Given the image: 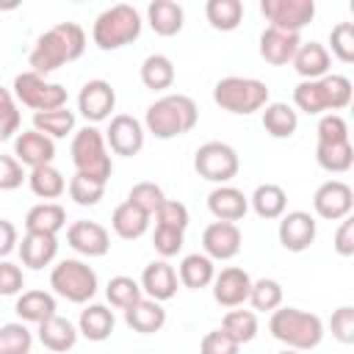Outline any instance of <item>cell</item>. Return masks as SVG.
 <instances>
[{
  "mask_svg": "<svg viewBox=\"0 0 354 354\" xmlns=\"http://www.w3.org/2000/svg\"><path fill=\"white\" fill-rule=\"evenodd\" d=\"M141 83L152 91H166L174 83V64L163 53H152L141 64Z\"/></svg>",
  "mask_w": 354,
  "mask_h": 354,
  "instance_id": "obj_36",
  "label": "cell"
},
{
  "mask_svg": "<svg viewBox=\"0 0 354 354\" xmlns=\"http://www.w3.org/2000/svg\"><path fill=\"white\" fill-rule=\"evenodd\" d=\"M149 221H152V216H147L141 207H136L133 202H122L116 210H113V216H111V227H113V232L119 235V238H124V241H138L147 230H149Z\"/></svg>",
  "mask_w": 354,
  "mask_h": 354,
  "instance_id": "obj_32",
  "label": "cell"
},
{
  "mask_svg": "<svg viewBox=\"0 0 354 354\" xmlns=\"http://www.w3.org/2000/svg\"><path fill=\"white\" fill-rule=\"evenodd\" d=\"M263 127L271 138H290L299 127V113L288 102H268L263 111Z\"/></svg>",
  "mask_w": 354,
  "mask_h": 354,
  "instance_id": "obj_35",
  "label": "cell"
},
{
  "mask_svg": "<svg viewBox=\"0 0 354 354\" xmlns=\"http://www.w3.org/2000/svg\"><path fill=\"white\" fill-rule=\"evenodd\" d=\"M138 285H141V293H147V299H155V301L163 304V301L174 299L180 279H177L174 266H169L166 260H152V263L144 268Z\"/></svg>",
  "mask_w": 354,
  "mask_h": 354,
  "instance_id": "obj_20",
  "label": "cell"
},
{
  "mask_svg": "<svg viewBox=\"0 0 354 354\" xmlns=\"http://www.w3.org/2000/svg\"><path fill=\"white\" fill-rule=\"evenodd\" d=\"M183 19H185V14H183V6L180 3H174V0H155V3H149V8H147V22H149V28L158 33V36H177L180 30H183Z\"/></svg>",
  "mask_w": 354,
  "mask_h": 354,
  "instance_id": "obj_30",
  "label": "cell"
},
{
  "mask_svg": "<svg viewBox=\"0 0 354 354\" xmlns=\"http://www.w3.org/2000/svg\"><path fill=\"white\" fill-rule=\"evenodd\" d=\"M69 155H72V163H75V174H83V177L97 180V183H108V177L113 174V163H111V155H108L105 136L94 124H86V127L75 130Z\"/></svg>",
  "mask_w": 354,
  "mask_h": 354,
  "instance_id": "obj_5",
  "label": "cell"
},
{
  "mask_svg": "<svg viewBox=\"0 0 354 354\" xmlns=\"http://www.w3.org/2000/svg\"><path fill=\"white\" fill-rule=\"evenodd\" d=\"M102 136H105V144H108V149H111L113 155L133 158V155L141 152L147 130H144V124H141L136 116H130V113H116V116H111L108 130H105Z\"/></svg>",
  "mask_w": 354,
  "mask_h": 354,
  "instance_id": "obj_12",
  "label": "cell"
},
{
  "mask_svg": "<svg viewBox=\"0 0 354 354\" xmlns=\"http://www.w3.org/2000/svg\"><path fill=\"white\" fill-rule=\"evenodd\" d=\"M113 108H116V91H113V86L108 80L97 77V80L83 83V88L77 94V111H80V116L86 122L100 124V122L111 119Z\"/></svg>",
  "mask_w": 354,
  "mask_h": 354,
  "instance_id": "obj_15",
  "label": "cell"
},
{
  "mask_svg": "<svg viewBox=\"0 0 354 354\" xmlns=\"http://www.w3.org/2000/svg\"><path fill=\"white\" fill-rule=\"evenodd\" d=\"M194 169L199 171V177H205L207 183L216 185H227L238 169H241V158L235 152V147L224 144V141H207L196 149L194 155Z\"/></svg>",
  "mask_w": 354,
  "mask_h": 354,
  "instance_id": "obj_10",
  "label": "cell"
},
{
  "mask_svg": "<svg viewBox=\"0 0 354 354\" xmlns=\"http://www.w3.org/2000/svg\"><path fill=\"white\" fill-rule=\"evenodd\" d=\"M141 285L133 279V277H113L108 285H105V299L111 307L116 310H130L138 299H141Z\"/></svg>",
  "mask_w": 354,
  "mask_h": 354,
  "instance_id": "obj_41",
  "label": "cell"
},
{
  "mask_svg": "<svg viewBox=\"0 0 354 354\" xmlns=\"http://www.w3.org/2000/svg\"><path fill=\"white\" fill-rule=\"evenodd\" d=\"M183 238H185V232L166 230V227H155L152 246H155V252L160 254V260H169V257L180 254V249H183Z\"/></svg>",
  "mask_w": 354,
  "mask_h": 354,
  "instance_id": "obj_51",
  "label": "cell"
},
{
  "mask_svg": "<svg viewBox=\"0 0 354 354\" xmlns=\"http://www.w3.org/2000/svg\"><path fill=\"white\" fill-rule=\"evenodd\" d=\"M25 288V274L17 263L0 260V296H17Z\"/></svg>",
  "mask_w": 354,
  "mask_h": 354,
  "instance_id": "obj_54",
  "label": "cell"
},
{
  "mask_svg": "<svg viewBox=\"0 0 354 354\" xmlns=\"http://www.w3.org/2000/svg\"><path fill=\"white\" fill-rule=\"evenodd\" d=\"M332 246H335V252L340 257H351L354 254V218L351 216L340 218V227L335 232V243Z\"/></svg>",
  "mask_w": 354,
  "mask_h": 354,
  "instance_id": "obj_55",
  "label": "cell"
},
{
  "mask_svg": "<svg viewBox=\"0 0 354 354\" xmlns=\"http://www.w3.org/2000/svg\"><path fill=\"white\" fill-rule=\"evenodd\" d=\"M260 14L271 22V28L299 33L315 17V0H260Z\"/></svg>",
  "mask_w": 354,
  "mask_h": 354,
  "instance_id": "obj_11",
  "label": "cell"
},
{
  "mask_svg": "<svg viewBox=\"0 0 354 354\" xmlns=\"http://www.w3.org/2000/svg\"><path fill=\"white\" fill-rule=\"evenodd\" d=\"M124 324H127L133 332L152 335V332H160V329L166 326V310H163L160 301L141 296L130 310H124Z\"/></svg>",
  "mask_w": 354,
  "mask_h": 354,
  "instance_id": "obj_25",
  "label": "cell"
},
{
  "mask_svg": "<svg viewBox=\"0 0 354 354\" xmlns=\"http://www.w3.org/2000/svg\"><path fill=\"white\" fill-rule=\"evenodd\" d=\"M329 55H335L340 64H351L354 61V25L351 22H337L329 30Z\"/></svg>",
  "mask_w": 354,
  "mask_h": 354,
  "instance_id": "obj_45",
  "label": "cell"
},
{
  "mask_svg": "<svg viewBox=\"0 0 354 354\" xmlns=\"http://www.w3.org/2000/svg\"><path fill=\"white\" fill-rule=\"evenodd\" d=\"M163 199H166V194L155 183H136L130 188V194H127V202H133L136 207H141L147 216H155V210L163 205Z\"/></svg>",
  "mask_w": 354,
  "mask_h": 354,
  "instance_id": "obj_47",
  "label": "cell"
},
{
  "mask_svg": "<svg viewBox=\"0 0 354 354\" xmlns=\"http://www.w3.org/2000/svg\"><path fill=\"white\" fill-rule=\"evenodd\" d=\"M17 315L22 324H41L47 318L55 315V296L47 293V290H22L17 296V304H14Z\"/></svg>",
  "mask_w": 354,
  "mask_h": 354,
  "instance_id": "obj_29",
  "label": "cell"
},
{
  "mask_svg": "<svg viewBox=\"0 0 354 354\" xmlns=\"http://www.w3.org/2000/svg\"><path fill=\"white\" fill-rule=\"evenodd\" d=\"M50 288L72 301V304H86L88 299H94L97 288H100V279H97V271L77 260V257H66V260H58L50 271Z\"/></svg>",
  "mask_w": 354,
  "mask_h": 354,
  "instance_id": "obj_8",
  "label": "cell"
},
{
  "mask_svg": "<svg viewBox=\"0 0 354 354\" xmlns=\"http://www.w3.org/2000/svg\"><path fill=\"white\" fill-rule=\"evenodd\" d=\"M19 124H22V116H19L17 100L8 88L0 86V141H8L11 136H17Z\"/></svg>",
  "mask_w": 354,
  "mask_h": 354,
  "instance_id": "obj_48",
  "label": "cell"
},
{
  "mask_svg": "<svg viewBox=\"0 0 354 354\" xmlns=\"http://www.w3.org/2000/svg\"><path fill=\"white\" fill-rule=\"evenodd\" d=\"M207 210L216 221H241L249 213V196L238 191L235 185H216L207 194Z\"/></svg>",
  "mask_w": 354,
  "mask_h": 354,
  "instance_id": "obj_21",
  "label": "cell"
},
{
  "mask_svg": "<svg viewBox=\"0 0 354 354\" xmlns=\"http://www.w3.org/2000/svg\"><path fill=\"white\" fill-rule=\"evenodd\" d=\"M83 50H86V30L77 22H58L36 39V44L28 55V66H30V72L47 77L50 72L61 69L64 64L77 61L83 55Z\"/></svg>",
  "mask_w": 354,
  "mask_h": 354,
  "instance_id": "obj_1",
  "label": "cell"
},
{
  "mask_svg": "<svg viewBox=\"0 0 354 354\" xmlns=\"http://www.w3.org/2000/svg\"><path fill=\"white\" fill-rule=\"evenodd\" d=\"M33 130L44 133L47 138H66L75 133V113L64 105V108H55V111H39L33 113Z\"/></svg>",
  "mask_w": 354,
  "mask_h": 354,
  "instance_id": "obj_38",
  "label": "cell"
},
{
  "mask_svg": "<svg viewBox=\"0 0 354 354\" xmlns=\"http://www.w3.org/2000/svg\"><path fill=\"white\" fill-rule=\"evenodd\" d=\"M315 235H318V221L307 210H290V213H282L279 216L277 238H279L282 249H288V252H304V249L313 246Z\"/></svg>",
  "mask_w": 354,
  "mask_h": 354,
  "instance_id": "obj_14",
  "label": "cell"
},
{
  "mask_svg": "<svg viewBox=\"0 0 354 354\" xmlns=\"http://www.w3.org/2000/svg\"><path fill=\"white\" fill-rule=\"evenodd\" d=\"M191 216H188V207L177 199H163V205L155 210V227H166V230H177V232H185Z\"/></svg>",
  "mask_w": 354,
  "mask_h": 354,
  "instance_id": "obj_46",
  "label": "cell"
},
{
  "mask_svg": "<svg viewBox=\"0 0 354 354\" xmlns=\"http://www.w3.org/2000/svg\"><path fill=\"white\" fill-rule=\"evenodd\" d=\"M329 329H332V337L343 346L354 343V307L351 304H343L332 313L329 318Z\"/></svg>",
  "mask_w": 354,
  "mask_h": 354,
  "instance_id": "obj_49",
  "label": "cell"
},
{
  "mask_svg": "<svg viewBox=\"0 0 354 354\" xmlns=\"http://www.w3.org/2000/svg\"><path fill=\"white\" fill-rule=\"evenodd\" d=\"M14 100L22 102L25 108H30L33 113L39 111H55L66 105V88L61 83H50L47 77L36 75V72H19L14 77Z\"/></svg>",
  "mask_w": 354,
  "mask_h": 354,
  "instance_id": "obj_9",
  "label": "cell"
},
{
  "mask_svg": "<svg viewBox=\"0 0 354 354\" xmlns=\"http://www.w3.org/2000/svg\"><path fill=\"white\" fill-rule=\"evenodd\" d=\"M221 329H224L230 337H235V340L243 346V343L254 340V335H257V315H254V310H241V307H232V310L224 315Z\"/></svg>",
  "mask_w": 354,
  "mask_h": 354,
  "instance_id": "obj_40",
  "label": "cell"
},
{
  "mask_svg": "<svg viewBox=\"0 0 354 354\" xmlns=\"http://www.w3.org/2000/svg\"><path fill=\"white\" fill-rule=\"evenodd\" d=\"M241 343L235 337H230L224 329H213L202 337L199 343V354H238Z\"/></svg>",
  "mask_w": 354,
  "mask_h": 354,
  "instance_id": "obj_50",
  "label": "cell"
},
{
  "mask_svg": "<svg viewBox=\"0 0 354 354\" xmlns=\"http://www.w3.org/2000/svg\"><path fill=\"white\" fill-rule=\"evenodd\" d=\"M69 191V199L75 205H83V207H94L102 196H105V183H97V180H88L83 174H75L66 185Z\"/></svg>",
  "mask_w": 354,
  "mask_h": 354,
  "instance_id": "obj_44",
  "label": "cell"
},
{
  "mask_svg": "<svg viewBox=\"0 0 354 354\" xmlns=\"http://www.w3.org/2000/svg\"><path fill=\"white\" fill-rule=\"evenodd\" d=\"M249 205H252V210H254L260 218L274 221V218H279V216L285 213V207H288V194H285V188L277 185V183H263V185H257L254 194L249 196Z\"/></svg>",
  "mask_w": 354,
  "mask_h": 354,
  "instance_id": "obj_34",
  "label": "cell"
},
{
  "mask_svg": "<svg viewBox=\"0 0 354 354\" xmlns=\"http://www.w3.org/2000/svg\"><path fill=\"white\" fill-rule=\"evenodd\" d=\"M279 354H301V351H293V348H285V351H279Z\"/></svg>",
  "mask_w": 354,
  "mask_h": 354,
  "instance_id": "obj_57",
  "label": "cell"
},
{
  "mask_svg": "<svg viewBox=\"0 0 354 354\" xmlns=\"http://www.w3.org/2000/svg\"><path fill=\"white\" fill-rule=\"evenodd\" d=\"M299 44H301L299 33H288V30H279V28H271V25L260 33V55H263V61H268L274 66L290 64Z\"/></svg>",
  "mask_w": 354,
  "mask_h": 354,
  "instance_id": "obj_22",
  "label": "cell"
},
{
  "mask_svg": "<svg viewBox=\"0 0 354 354\" xmlns=\"http://www.w3.org/2000/svg\"><path fill=\"white\" fill-rule=\"evenodd\" d=\"M249 304L257 313H274L277 307H282V285L277 279H271V277H263V279L252 282Z\"/></svg>",
  "mask_w": 354,
  "mask_h": 354,
  "instance_id": "obj_42",
  "label": "cell"
},
{
  "mask_svg": "<svg viewBox=\"0 0 354 354\" xmlns=\"http://www.w3.org/2000/svg\"><path fill=\"white\" fill-rule=\"evenodd\" d=\"M66 227V210L58 202H39L25 213V232L58 235Z\"/></svg>",
  "mask_w": 354,
  "mask_h": 354,
  "instance_id": "obj_28",
  "label": "cell"
},
{
  "mask_svg": "<svg viewBox=\"0 0 354 354\" xmlns=\"http://www.w3.org/2000/svg\"><path fill=\"white\" fill-rule=\"evenodd\" d=\"M116 329V318H113V310H108L105 304H86L80 310V318H77V332L91 340V343H102L113 335Z\"/></svg>",
  "mask_w": 354,
  "mask_h": 354,
  "instance_id": "obj_26",
  "label": "cell"
},
{
  "mask_svg": "<svg viewBox=\"0 0 354 354\" xmlns=\"http://www.w3.org/2000/svg\"><path fill=\"white\" fill-rule=\"evenodd\" d=\"M14 158L28 169L47 166L55 158V141L39 130H22L14 138Z\"/></svg>",
  "mask_w": 354,
  "mask_h": 354,
  "instance_id": "obj_19",
  "label": "cell"
},
{
  "mask_svg": "<svg viewBox=\"0 0 354 354\" xmlns=\"http://www.w3.org/2000/svg\"><path fill=\"white\" fill-rule=\"evenodd\" d=\"M196 122H199V108L188 94H166L147 108L144 130L160 141H169L191 133Z\"/></svg>",
  "mask_w": 354,
  "mask_h": 354,
  "instance_id": "obj_3",
  "label": "cell"
},
{
  "mask_svg": "<svg viewBox=\"0 0 354 354\" xmlns=\"http://www.w3.org/2000/svg\"><path fill=\"white\" fill-rule=\"evenodd\" d=\"M66 243L83 257H102L111 249V235L97 221H72L66 230Z\"/></svg>",
  "mask_w": 354,
  "mask_h": 354,
  "instance_id": "obj_18",
  "label": "cell"
},
{
  "mask_svg": "<svg viewBox=\"0 0 354 354\" xmlns=\"http://www.w3.org/2000/svg\"><path fill=\"white\" fill-rule=\"evenodd\" d=\"M268 332L285 348L313 351L324 340V321L315 313H307L299 307H277L268 318Z\"/></svg>",
  "mask_w": 354,
  "mask_h": 354,
  "instance_id": "obj_4",
  "label": "cell"
},
{
  "mask_svg": "<svg viewBox=\"0 0 354 354\" xmlns=\"http://www.w3.org/2000/svg\"><path fill=\"white\" fill-rule=\"evenodd\" d=\"M138 36H141V14L127 3H116L105 8L91 28V39L100 50H122L133 44Z\"/></svg>",
  "mask_w": 354,
  "mask_h": 354,
  "instance_id": "obj_6",
  "label": "cell"
},
{
  "mask_svg": "<svg viewBox=\"0 0 354 354\" xmlns=\"http://www.w3.org/2000/svg\"><path fill=\"white\" fill-rule=\"evenodd\" d=\"M252 277L238 268V266H227L221 268L216 277H213V299L221 304V307H243L249 301V290H252Z\"/></svg>",
  "mask_w": 354,
  "mask_h": 354,
  "instance_id": "obj_17",
  "label": "cell"
},
{
  "mask_svg": "<svg viewBox=\"0 0 354 354\" xmlns=\"http://www.w3.org/2000/svg\"><path fill=\"white\" fill-rule=\"evenodd\" d=\"M354 86L346 75H324L318 80H301L293 88V105L307 116L337 113L348 108Z\"/></svg>",
  "mask_w": 354,
  "mask_h": 354,
  "instance_id": "obj_2",
  "label": "cell"
},
{
  "mask_svg": "<svg viewBox=\"0 0 354 354\" xmlns=\"http://www.w3.org/2000/svg\"><path fill=\"white\" fill-rule=\"evenodd\" d=\"M205 17L216 30H235L243 19V3L241 0H207L205 3Z\"/></svg>",
  "mask_w": 354,
  "mask_h": 354,
  "instance_id": "obj_39",
  "label": "cell"
},
{
  "mask_svg": "<svg viewBox=\"0 0 354 354\" xmlns=\"http://www.w3.org/2000/svg\"><path fill=\"white\" fill-rule=\"evenodd\" d=\"M315 160L329 174H346L354 166L351 138H346V141H318L315 144Z\"/></svg>",
  "mask_w": 354,
  "mask_h": 354,
  "instance_id": "obj_31",
  "label": "cell"
},
{
  "mask_svg": "<svg viewBox=\"0 0 354 354\" xmlns=\"http://www.w3.org/2000/svg\"><path fill=\"white\" fill-rule=\"evenodd\" d=\"M213 102L227 113L249 116L254 111H263L268 105V86L257 77H221L213 86Z\"/></svg>",
  "mask_w": 354,
  "mask_h": 354,
  "instance_id": "obj_7",
  "label": "cell"
},
{
  "mask_svg": "<svg viewBox=\"0 0 354 354\" xmlns=\"http://www.w3.org/2000/svg\"><path fill=\"white\" fill-rule=\"evenodd\" d=\"M213 277H216V266H213V260L207 254L194 252V254H185L180 260V268H177L180 285H185L191 290H202V288H207L213 282Z\"/></svg>",
  "mask_w": 354,
  "mask_h": 354,
  "instance_id": "obj_33",
  "label": "cell"
},
{
  "mask_svg": "<svg viewBox=\"0 0 354 354\" xmlns=\"http://www.w3.org/2000/svg\"><path fill=\"white\" fill-rule=\"evenodd\" d=\"M33 332L22 321H11L0 326V354H30Z\"/></svg>",
  "mask_w": 354,
  "mask_h": 354,
  "instance_id": "obj_43",
  "label": "cell"
},
{
  "mask_svg": "<svg viewBox=\"0 0 354 354\" xmlns=\"http://www.w3.org/2000/svg\"><path fill=\"white\" fill-rule=\"evenodd\" d=\"M19 243V232L8 218H0V260H6Z\"/></svg>",
  "mask_w": 354,
  "mask_h": 354,
  "instance_id": "obj_56",
  "label": "cell"
},
{
  "mask_svg": "<svg viewBox=\"0 0 354 354\" xmlns=\"http://www.w3.org/2000/svg\"><path fill=\"white\" fill-rule=\"evenodd\" d=\"M290 64L301 80H318V77L329 75L332 55H329L326 44H321V41H301Z\"/></svg>",
  "mask_w": 354,
  "mask_h": 354,
  "instance_id": "obj_23",
  "label": "cell"
},
{
  "mask_svg": "<svg viewBox=\"0 0 354 354\" xmlns=\"http://www.w3.org/2000/svg\"><path fill=\"white\" fill-rule=\"evenodd\" d=\"M241 243H243L241 227L232 221H213L202 232V249H205L202 254H207L213 263L216 260H232L241 252Z\"/></svg>",
  "mask_w": 354,
  "mask_h": 354,
  "instance_id": "obj_16",
  "label": "cell"
},
{
  "mask_svg": "<svg viewBox=\"0 0 354 354\" xmlns=\"http://www.w3.org/2000/svg\"><path fill=\"white\" fill-rule=\"evenodd\" d=\"M313 207H315V216L326 218V221H340L346 216H351V207H354V191L348 183L343 180H326L315 188L313 194Z\"/></svg>",
  "mask_w": 354,
  "mask_h": 354,
  "instance_id": "obj_13",
  "label": "cell"
},
{
  "mask_svg": "<svg viewBox=\"0 0 354 354\" xmlns=\"http://www.w3.org/2000/svg\"><path fill=\"white\" fill-rule=\"evenodd\" d=\"M318 141H346L348 138V122L340 113H324L318 119Z\"/></svg>",
  "mask_w": 354,
  "mask_h": 354,
  "instance_id": "obj_52",
  "label": "cell"
},
{
  "mask_svg": "<svg viewBox=\"0 0 354 354\" xmlns=\"http://www.w3.org/2000/svg\"><path fill=\"white\" fill-rule=\"evenodd\" d=\"M28 185H30V191H33L39 199H44V202H53V199H58V196L66 191V180H64V174H61L53 163L30 169Z\"/></svg>",
  "mask_w": 354,
  "mask_h": 354,
  "instance_id": "obj_37",
  "label": "cell"
},
{
  "mask_svg": "<svg viewBox=\"0 0 354 354\" xmlns=\"http://www.w3.org/2000/svg\"><path fill=\"white\" fill-rule=\"evenodd\" d=\"M77 337H80L77 326H75L72 321L61 318L58 313H55L53 318H47V321H41V324H39V343H41L47 351L64 354V351L75 348Z\"/></svg>",
  "mask_w": 354,
  "mask_h": 354,
  "instance_id": "obj_27",
  "label": "cell"
},
{
  "mask_svg": "<svg viewBox=\"0 0 354 354\" xmlns=\"http://www.w3.org/2000/svg\"><path fill=\"white\" fill-rule=\"evenodd\" d=\"M22 266L39 271L44 266H50L58 254V235H44V232H25L22 243H17Z\"/></svg>",
  "mask_w": 354,
  "mask_h": 354,
  "instance_id": "obj_24",
  "label": "cell"
},
{
  "mask_svg": "<svg viewBox=\"0 0 354 354\" xmlns=\"http://www.w3.org/2000/svg\"><path fill=\"white\" fill-rule=\"evenodd\" d=\"M28 180L25 166L14 155H0V191H14Z\"/></svg>",
  "mask_w": 354,
  "mask_h": 354,
  "instance_id": "obj_53",
  "label": "cell"
}]
</instances>
